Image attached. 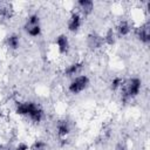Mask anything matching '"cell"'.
Wrapping results in <instances>:
<instances>
[{
	"label": "cell",
	"mask_w": 150,
	"mask_h": 150,
	"mask_svg": "<svg viewBox=\"0 0 150 150\" xmlns=\"http://www.w3.org/2000/svg\"><path fill=\"white\" fill-rule=\"evenodd\" d=\"M14 109L16 115L27 117L35 124L41 123L45 118V111L42 107L33 101H18Z\"/></svg>",
	"instance_id": "6da1fadb"
},
{
	"label": "cell",
	"mask_w": 150,
	"mask_h": 150,
	"mask_svg": "<svg viewBox=\"0 0 150 150\" xmlns=\"http://www.w3.org/2000/svg\"><path fill=\"white\" fill-rule=\"evenodd\" d=\"M142 90V80L137 76L129 77L128 80H124V83L120 90L121 94V101L123 103L129 102L130 100H134L139 95Z\"/></svg>",
	"instance_id": "7a4b0ae2"
},
{
	"label": "cell",
	"mask_w": 150,
	"mask_h": 150,
	"mask_svg": "<svg viewBox=\"0 0 150 150\" xmlns=\"http://www.w3.org/2000/svg\"><path fill=\"white\" fill-rule=\"evenodd\" d=\"M23 30L30 38H39L42 34L41 19L38 13H32L27 16L23 23Z\"/></svg>",
	"instance_id": "3957f363"
},
{
	"label": "cell",
	"mask_w": 150,
	"mask_h": 150,
	"mask_svg": "<svg viewBox=\"0 0 150 150\" xmlns=\"http://www.w3.org/2000/svg\"><path fill=\"white\" fill-rule=\"evenodd\" d=\"M89 86H90V79L87 75L81 74L70 80L68 84V93L71 95H79L82 91H84Z\"/></svg>",
	"instance_id": "277c9868"
},
{
	"label": "cell",
	"mask_w": 150,
	"mask_h": 150,
	"mask_svg": "<svg viewBox=\"0 0 150 150\" xmlns=\"http://www.w3.org/2000/svg\"><path fill=\"white\" fill-rule=\"evenodd\" d=\"M55 131H56L57 138L60 141H62V142L67 141V137L69 136V134L71 131V127H70L69 121H67V120H59L56 122V125H55Z\"/></svg>",
	"instance_id": "5b68a950"
},
{
	"label": "cell",
	"mask_w": 150,
	"mask_h": 150,
	"mask_svg": "<svg viewBox=\"0 0 150 150\" xmlns=\"http://www.w3.org/2000/svg\"><path fill=\"white\" fill-rule=\"evenodd\" d=\"M82 15L77 11H73L67 21V29L70 33H77L82 26Z\"/></svg>",
	"instance_id": "8992f818"
},
{
	"label": "cell",
	"mask_w": 150,
	"mask_h": 150,
	"mask_svg": "<svg viewBox=\"0 0 150 150\" xmlns=\"http://www.w3.org/2000/svg\"><path fill=\"white\" fill-rule=\"evenodd\" d=\"M135 34H136V38L137 40L148 46L150 43V25L149 22H145V23H142L141 26H138L135 30Z\"/></svg>",
	"instance_id": "52a82bcc"
},
{
	"label": "cell",
	"mask_w": 150,
	"mask_h": 150,
	"mask_svg": "<svg viewBox=\"0 0 150 150\" xmlns=\"http://www.w3.org/2000/svg\"><path fill=\"white\" fill-rule=\"evenodd\" d=\"M84 68V62L83 61H74L71 63H69L64 69H63V76L66 77H75L77 75H81L82 69Z\"/></svg>",
	"instance_id": "ba28073f"
},
{
	"label": "cell",
	"mask_w": 150,
	"mask_h": 150,
	"mask_svg": "<svg viewBox=\"0 0 150 150\" xmlns=\"http://www.w3.org/2000/svg\"><path fill=\"white\" fill-rule=\"evenodd\" d=\"M55 47L61 55H67L70 50V41L66 34H59L55 38Z\"/></svg>",
	"instance_id": "9c48e42d"
},
{
	"label": "cell",
	"mask_w": 150,
	"mask_h": 150,
	"mask_svg": "<svg viewBox=\"0 0 150 150\" xmlns=\"http://www.w3.org/2000/svg\"><path fill=\"white\" fill-rule=\"evenodd\" d=\"M103 45H104V42H103L102 35H100V34H97L95 32L88 34V36H87V46L89 47V49L97 50V49L102 48Z\"/></svg>",
	"instance_id": "30bf717a"
},
{
	"label": "cell",
	"mask_w": 150,
	"mask_h": 150,
	"mask_svg": "<svg viewBox=\"0 0 150 150\" xmlns=\"http://www.w3.org/2000/svg\"><path fill=\"white\" fill-rule=\"evenodd\" d=\"M76 8H77V12L82 16H88L94 11V1H91V0H79V1H76Z\"/></svg>",
	"instance_id": "8fae6325"
},
{
	"label": "cell",
	"mask_w": 150,
	"mask_h": 150,
	"mask_svg": "<svg viewBox=\"0 0 150 150\" xmlns=\"http://www.w3.org/2000/svg\"><path fill=\"white\" fill-rule=\"evenodd\" d=\"M132 30V26L128 20H121L115 27V33L117 38H125Z\"/></svg>",
	"instance_id": "7c38bea8"
},
{
	"label": "cell",
	"mask_w": 150,
	"mask_h": 150,
	"mask_svg": "<svg viewBox=\"0 0 150 150\" xmlns=\"http://www.w3.org/2000/svg\"><path fill=\"white\" fill-rule=\"evenodd\" d=\"M5 45L11 50H18L20 48V46H21V39H20V36L18 34L12 33V34H9V35L6 36Z\"/></svg>",
	"instance_id": "4fadbf2b"
},
{
	"label": "cell",
	"mask_w": 150,
	"mask_h": 150,
	"mask_svg": "<svg viewBox=\"0 0 150 150\" xmlns=\"http://www.w3.org/2000/svg\"><path fill=\"white\" fill-rule=\"evenodd\" d=\"M13 15H14L13 5L11 2L0 1V18H2L5 20H9L13 18Z\"/></svg>",
	"instance_id": "5bb4252c"
},
{
	"label": "cell",
	"mask_w": 150,
	"mask_h": 150,
	"mask_svg": "<svg viewBox=\"0 0 150 150\" xmlns=\"http://www.w3.org/2000/svg\"><path fill=\"white\" fill-rule=\"evenodd\" d=\"M102 38H103L104 45H107V46H114L116 42V39H117L115 29H112V28H108L107 32L104 33V35H102Z\"/></svg>",
	"instance_id": "9a60e30c"
},
{
	"label": "cell",
	"mask_w": 150,
	"mask_h": 150,
	"mask_svg": "<svg viewBox=\"0 0 150 150\" xmlns=\"http://www.w3.org/2000/svg\"><path fill=\"white\" fill-rule=\"evenodd\" d=\"M123 83H124V79H122L121 76H115L111 79V81L109 83V88L111 91H120Z\"/></svg>",
	"instance_id": "2e32d148"
},
{
	"label": "cell",
	"mask_w": 150,
	"mask_h": 150,
	"mask_svg": "<svg viewBox=\"0 0 150 150\" xmlns=\"http://www.w3.org/2000/svg\"><path fill=\"white\" fill-rule=\"evenodd\" d=\"M48 145L43 139H36L29 145V150H47Z\"/></svg>",
	"instance_id": "e0dca14e"
},
{
	"label": "cell",
	"mask_w": 150,
	"mask_h": 150,
	"mask_svg": "<svg viewBox=\"0 0 150 150\" xmlns=\"http://www.w3.org/2000/svg\"><path fill=\"white\" fill-rule=\"evenodd\" d=\"M15 150H29V145L25 142H19V144L16 145Z\"/></svg>",
	"instance_id": "ac0fdd59"
},
{
	"label": "cell",
	"mask_w": 150,
	"mask_h": 150,
	"mask_svg": "<svg viewBox=\"0 0 150 150\" xmlns=\"http://www.w3.org/2000/svg\"><path fill=\"white\" fill-rule=\"evenodd\" d=\"M116 150H128V148H127V145L124 143H118L116 145Z\"/></svg>",
	"instance_id": "d6986e66"
},
{
	"label": "cell",
	"mask_w": 150,
	"mask_h": 150,
	"mask_svg": "<svg viewBox=\"0 0 150 150\" xmlns=\"http://www.w3.org/2000/svg\"><path fill=\"white\" fill-rule=\"evenodd\" d=\"M0 150H9V149H5V148H0Z\"/></svg>",
	"instance_id": "ffe728a7"
}]
</instances>
